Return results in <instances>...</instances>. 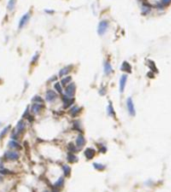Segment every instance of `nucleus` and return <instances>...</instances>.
<instances>
[{
	"label": "nucleus",
	"mask_w": 171,
	"mask_h": 192,
	"mask_svg": "<svg viewBox=\"0 0 171 192\" xmlns=\"http://www.w3.org/2000/svg\"><path fill=\"white\" fill-rule=\"evenodd\" d=\"M10 125H8V126H5L2 130H1V132H0V139H2V138H4L6 135H7V133H8V131L10 130Z\"/></svg>",
	"instance_id": "20"
},
{
	"label": "nucleus",
	"mask_w": 171,
	"mask_h": 192,
	"mask_svg": "<svg viewBox=\"0 0 171 192\" xmlns=\"http://www.w3.org/2000/svg\"><path fill=\"white\" fill-rule=\"evenodd\" d=\"M100 94H101V95H103V94H105V89H104V88H103V89H102V90L100 91Z\"/></svg>",
	"instance_id": "38"
},
{
	"label": "nucleus",
	"mask_w": 171,
	"mask_h": 192,
	"mask_svg": "<svg viewBox=\"0 0 171 192\" xmlns=\"http://www.w3.org/2000/svg\"><path fill=\"white\" fill-rule=\"evenodd\" d=\"M71 80H72V78H71V76H64L62 79H61V81H60V83H61V85L62 86H66V85H68L70 82H71Z\"/></svg>",
	"instance_id": "19"
},
{
	"label": "nucleus",
	"mask_w": 171,
	"mask_h": 192,
	"mask_svg": "<svg viewBox=\"0 0 171 192\" xmlns=\"http://www.w3.org/2000/svg\"><path fill=\"white\" fill-rule=\"evenodd\" d=\"M76 91V85L74 83H69L65 86V95L68 97H74V94Z\"/></svg>",
	"instance_id": "2"
},
{
	"label": "nucleus",
	"mask_w": 171,
	"mask_h": 192,
	"mask_svg": "<svg viewBox=\"0 0 171 192\" xmlns=\"http://www.w3.org/2000/svg\"><path fill=\"white\" fill-rule=\"evenodd\" d=\"M108 22L106 21V20H102V21H100L99 22V24H98V28H97V31H98V34L99 35H103L105 32H106V30H107V28H108Z\"/></svg>",
	"instance_id": "5"
},
{
	"label": "nucleus",
	"mask_w": 171,
	"mask_h": 192,
	"mask_svg": "<svg viewBox=\"0 0 171 192\" xmlns=\"http://www.w3.org/2000/svg\"><path fill=\"white\" fill-rule=\"evenodd\" d=\"M73 128L75 130L79 131V132H82V128H81V123L79 120H75L74 122H73Z\"/></svg>",
	"instance_id": "22"
},
{
	"label": "nucleus",
	"mask_w": 171,
	"mask_h": 192,
	"mask_svg": "<svg viewBox=\"0 0 171 192\" xmlns=\"http://www.w3.org/2000/svg\"><path fill=\"white\" fill-rule=\"evenodd\" d=\"M0 181H2V178H1V176H0Z\"/></svg>",
	"instance_id": "39"
},
{
	"label": "nucleus",
	"mask_w": 171,
	"mask_h": 192,
	"mask_svg": "<svg viewBox=\"0 0 171 192\" xmlns=\"http://www.w3.org/2000/svg\"><path fill=\"white\" fill-rule=\"evenodd\" d=\"M126 81H127V75H122L121 77H120V81H119V90H120V92L122 93L124 91V88H125V85H126Z\"/></svg>",
	"instance_id": "12"
},
{
	"label": "nucleus",
	"mask_w": 171,
	"mask_h": 192,
	"mask_svg": "<svg viewBox=\"0 0 171 192\" xmlns=\"http://www.w3.org/2000/svg\"><path fill=\"white\" fill-rule=\"evenodd\" d=\"M80 111H81V108H80L79 106H77V105H73V106L70 108L69 113H70V115H71V116L75 117L76 115H78V114L80 113Z\"/></svg>",
	"instance_id": "13"
},
{
	"label": "nucleus",
	"mask_w": 171,
	"mask_h": 192,
	"mask_svg": "<svg viewBox=\"0 0 171 192\" xmlns=\"http://www.w3.org/2000/svg\"><path fill=\"white\" fill-rule=\"evenodd\" d=\"M44 192H51V191H44Z\"/></svg>",
	"instance_id": "40"
},
{
	"label": "nucleus",
	"mask_w": 171,
	"mask_h": 192,
	"mask_svg": "<svg viewBox=\"0 0 171 192\" xmlns=\"http://www.w3.org/2000/svg\"><path fill=\"white\" fill-rule=\"evenodd\" d=\"M85 142H86V140H85L84 136H83L82 134H79V135L77 136L76 140H75V145H76L77 149H81V148L85 145Z\"/></svg>",
	"instance_id": "7"
},
{
	"label": "nucleus",
	"mask_w": 171,
	"mask_h": 192,
	"mask_svg": "<svg viewBox=\"0 0 171 192\" xmlns=\"http://www.w3.org/2000/svg\"><path fill=\"white\" fill-rule=\"evenodd\" d=\"M121 70L124 71V72H127V73H130V72H131V65L128 62L124 61L123 63H122V65H121Z\"/></svg>",
	"instance_id": "16"
},
{
	"label": "nucleus",
	"mask_w": 171,
	"mask_h": 192,
	"mask_svg": "<svg viewBox=\"0 0 171 192\" xmlns=\"http://www.w3.org/2000/svg\"><path fill=\"white\" fill-rule=\"evenodd\" d=\"M93 166L96 168L97 170H103L104 168H105V166H104V165L99 164V163H94V164H93Z\"/></svg>",
	"instance_id": "31"
},
{
	"label": "nucleus",
	"mask_w": 171,
	"mask_h": 192,
	"mask_svg": "<svg viewBox=\"0 0 171 192\" xmlns=\"http://www.w3.org/2000/svg\"><path fill=\"white\" fill-rule=\"evenodd\" d=\"M148 63H149V64H148V65H149V67H150V68H151L154 72H157V69H156V67L154 66V63H153L151 60H149V61H148Z\"/></svg>",
	"instance_id": "33"
},
{
	"label": "nucleus",
	"mask_w": 171,
	"mask_h": 192,
	"mask_svg": "<svg viewBox=\"0 0 171 192\" xmlns=\"http://www.w3.org/2000/svg\"><path fill=\"white\" fill-rule=\"evenodd\" d=\"M18 136H19V134L17 133V131L15 130V128L12 130V132H11V134H10V137L13 139V140H16L17 138H18Z\"/></svg>",
	"instance_id": "30"
},
{
	"label": "nucleus",
	"mask_w": 171,
	"mask_h": 192,
	"mask_svg": "<svg viewBox=\"0 0 171 192\" xmlns=\"http://www.w3.org/2000/svg\"><path fill=\"white\" fill-rule=\"evenodd\" d=\"M26 119L28 120L29 122H33V120H34V117H33V116H32V114L30 113V114H29V115H28V116L26 117Z\"/></svg>",
	"instance_id": "35"
},
{
	"label": "nucleus",
	"mask_w": 171,
	"mask_h": 192,
	"mask_svg": "<svg viewBox=\"0 0 171 192\" xmlns=\"http://www.w3.org/2000/svg\"><path fill=\"white\" fill-rule=\"evenodd\" d=\"M84 155H85V157L88 159V160H90V159H92L93 157H94V155H95V150L93 149V148H86L85 149V151H84Z\"/></svg>",
	"instance_id": "14"
},
{
	"label": "nucleus",
	"mask_w": 171,
	"mask_h": 192,
	"mask_svg": "<svg viewBox=\"0 0 171 192\" xmlns=\"http://www.w3.org/2000/svg\"><path fill=\"white\" fill-rule=\"evenodd\" d=\"M63 173H64V176H69L70 173H71V168L68 166V165H63Z\"/></svg>",
	"instance_id": "26"
},
{
	"label": "nucleus",
	"mask_w": 171,
	"mask_h": 192,
	"mask_svg": "<svg viewBox=\"0 0 171 192\" xmlns=\"http://www.w3.org/2000/svg\"><path fill=\"white\" fill-rule=\"evenodd\" d=\"M0 125H1V122H0Z\"/></svg>",
	"instance_id": "41"
},
{
	"label": "nucleus",
	"mask_w": 171,
	"mask_h": 192,
	"mask_svg": "<svg viewBox=\"0 0 171 192\" xmlns=\"http://www.w3.org/2000/svg\"><path fill=\"white\" fill-rule=\"evenodd\" d=\"M29 114H30V112H29V107H27V108H26V110H25V112H24V113H23V115H22V118H26Z\"/></svg>",
	"instance_id": "34"
},
{
	"label": "nucleus",
	"mask_w": 171,
	"mask_h": 192,
	"mask_svg": "<svg viewBox=\"0 0 171 192\" xmlns=\"http://www.w3.org/2000/svg\"><path fill=\"white\" fill-rule=\"evenodd\" d=\"M25 128H26V125H25V122L24 120H19L16 124V127H15V130L17 131V133L20 135L22 134L24 131H25Z\"/></svg>",
	"instance_id": "8"
},
{
	"label": "nucleus",
	"mask_w": 171,
	"mask_h": 192,
	"mask_svg": "<svg viewBox=\"0 0 171 192\" xmlns=\"http://www.w3.org/2000/svg\"><path fill=\"white\" fill-rule=\"evenodd\" d=\"M57 78H58V77H57L56 75H54L53 77H51V78L49 79V82H51V81H56V80H57Z\"/></svg>",
	"instance_id": "37"
},
{
	"label": "nucleus",
	"mask_w": 171,
	"mask_h": 192,
	"mask_svg": "<svg viewBox=\"0 0 171 192\" xmlns=\"http://www.w3.org/2000/svg\"><path fill=\"white\" fill-rule=\"evenodd\" d=\"M107 114H108L109 116H112V117H114V116H115V111H114L113 106H112V104H111V103H109V104H108V107H107Z\"/></svg>",
	"instance_id": "23"
},
{
	"label": "nucleus",
	"mask_w": 171,
	"mask_h": 192,
	"mask_svg": "<svg viewBox=\"0 0 171 192\" xmlns=\"http://www.w3.org/2000/svg\"><path fill=\"white\" fill-rule=\"evenodd\" d=\"M62 101H63V107L64 108H68L71 107L72 104H74V97H68L65 94L62 96Z\"/></svg>",
	"instance_id": "6"
},
{
	"label": "nucleus",
	"mask_w": 171,
	"mask_h": 192,
	"mask_svg": "<svg viewBox=\"0 0 171 192\" xmlns=\"http://www.w3.org/2000/svg\"><path fill=\"white\" fill-rule=\"evenodd\" d=\"M72 70V65H67V66H64L63 68L60 69L59 71V76L60 77H64L66 75H68Z\"/></svg>",
	"instance_id": "11"
},
{
	"label": "nucleus",
	"mask_w": 171,
	"mask_h": 192,
	"mask_svg": "<svg viewBox=\"0 0 171 192\" xmlns=\"http://www.w3.org/2000/svg\"><path fill=\"white\" fill-rule=\"evenodd\" d=\"M126 105H127V109H128V112L130 115L134 116L135 115V108H134V104H133V101H132V98H128L127 101H126Z\"/></svg>",
	"instance_id": "10"
},
{
	"label": "nucleus",
	"mask_w": 171,
	"mask_h": 192,
	"mask_svg": "<svg viewBox=\"0 0 171 192\" xmlns=\"http://www.w3.org/2000/svg\"><path fill=\"white\" fill-rule=\"evenodd\" d=\"M32 102H35V103H40V104H43V103H44L43 99L40 97V96H38V95H35V97L32 99Z\"/></svg>",
	"instance_id": "29"
},
{
	"label": "nucleus",
	"mask_w": 171,
	"mask_h": 192,
	"mask_svg": "<svg viewBox=\"0 0 171 192\" xmlns=\"http://www.w3.org/2000/svg\"><path fill=\"white\" fill-rule=\"evenodd\" d=\"M15 4H16V0H9L8 1V4H7V8L9 11H13L14 7H15Z\"/></svg>",
	"instance_id": "25"
},
{
	"label": "nucleus",
	"mask_w": 171,
	"mask_h": 192,
	"mask_svg": "<svg viewBox=\"0 0 171 192\" xmlns=\"http://www.w3.org/2000/svg\"><path fill=\"white\" fill-rule=\"evenodd\" d=\"M53 87H54V89L56 90V92L57 93H59V94H62V92H63V89H62V85H61V83L60 82H56V83H54V85H53Z\"/></svg>",
	"instance_id": "21"
},
{
	"label": "nucleus",
	"mask_w": 171,
	"mask_h": 192,
	"mask_svg": "<svg viewBox=\"0 0 171 192\" xmlns=\"http://www.w3.org/2000/svg\"><path fill=\"white\" fill-rule=\"evenodd\" d=\"M19 157H20V155L16 150H8L4 154V158L6 160H10V161H16L19 159Z\"/></svg>",
	"instance_id": "1"
},
{
	"label": "nucleus",
	"mask_w": 171,
	"mask_h": 192,
	"mask_svg": "<svg viewBox=\"0 0 171 192\" xmlns=\"http://www.w3.org/2000/svg\"><path fill=\"white\" fill-rule=\"evenodd\" d=\"M141 10H142V13H143V14H147V13L150 11V6L147 5V4H143Z\"/></svg>",
	"instance_id": "28"
},
{
	"label": "nucleus",
	"mask_w": 171,
	"mask_h": 192,
	"mask_svg": "<svg viewBox=\"0 0 171 192\" xmlns=\"http://www.w3.org/2000/svg\"><path fill=\"white\" fill-rule=\"evenodd\" d=\"M104 72H105L106 75H109V74L112 73V66H111V64H110L109 62H107V61L104 63Z\"/></svg>",
	"instance_id": "17"
},
{
	"label": "nucleus",
	"mask_w": 171,
	"mask_h": 192,
	"mask_svg": "<svg viewBox=\"0 0 171 192\" xmlns=\"http://www.w3.org/2000/svg\"><path fill=\"white\" fill-rule=\"evenodd\" d=\"M64 185V178L63 177H59V179L54 183V187L56 188H60Z\"/></svg>",
	"instance_id": "24"
},
{
	"label": "nucleus",
	"mask_w": 171,
	"mask_h": 192,
	"mask_svg": "<svg viewBox=\"0 0 171 192\" xmlns=\"http://www.w3.org/2000/svg\"><path fill=\"white\" fill-rule=\"evenodd\" d=\"M8 147L11 148V149H14V150H20L21 149V146L19 145V143L16 140H13V139L8 142Z\"/></svg>",
	"instance_id": "15"
},
{
	"label": "nucleus",
	"mask_w": 171,
	"mask_h": 192,
	"mask_svg": "<svg viewBox=\"0 0 171 192\" xmlns=\"http://www.w3.org/2000/svg\"><path fill=\"white\" fill-rule=\"evenodd\" d=\"M68 149H69V152H72V153H75L77 151V147L75 144H73V143H69V145H68Z\"/></svg>",
	"instance_id": "27"
},
{
	"label": "nucleus",
	"mask_w": 171,
	"mask_h": 192,
	"mask_svg": "<svg viewBox=\"0 0 171 192\" xmlns=\"http://www.w3.org/2000/svg\"><path fill=\"white\" fill-rule=\"evenodd\" d=\"M38 58H39V53H38V52H36V53L34 54V56H33V58L31 59V63H32V64H34V63H36V61L38 60Z\"/></svg>",
	"instance_id": "32"
},
{
	"label": "nucleus",
	"mask_w": 171,
	"mask_h": 192,
	"mask_svg": "<svg viewBox=\"0 0 171 192\" xmlns=\"http://www.w3.org/2000/svg\"><path fill=\"white\" fill-rule=\"evenodd\" d=\"M67 160H68V162H76L78 160V158H77V156L74 153L68 152V154H67Z\"/></svg>",
	"instance_id": "18"
},
{
	"label": "nucleus",
	"mask_w": 171,
	"mask_h": 192,
	"mask_svg": "<svg viewBox=\"0 0 171 192\" xmlns=\"http://www.w3.org/2000/svg\"><path fill=\"white\" fill-rule=\"evenodd\" d=\"M42 108H43V104L33 102V104H31V106H30L29 109H30V113H31V114L37 115V114H39V113L41 112Z\"/></svg>",
	"instance_id": "4"
},
{
	"label": "nucleus",
	"mask_w": 171,
	"mask_h": 192,
	"mask_svg": "<svg viewBox=\"0 0 171 192\" xmlns=\"http://www.w3.org/2000/svg\"><path fill=\"white\" fill-rule=\"evenodd\" d=\"M58 97V95H57V92H55L54 90H47L46 91V94H45V99L47 102H49V103H52L55 101V99Z\"/></svg>",
	"instance_id": "3"
},
{
	"label": "nucleus",
	"mask_w": 171,
	"mask_h": 192,
	"mask_svg": "<svg viewBox=\"0 0 171 192\" xmlns=\"http://www.w3.org/2000/svg\"><path fill=\"white\" fill-rule=\"evenodd\" d=\"M99 151H100L101 153H104V152L106 151V147H104V146H101V147L99 148Z\"/></svg>",
	"instance_id": "36"
},
{
	"label": "nucleus",
	"mask_w": 171,
	"mask_h": 192,
	"mask_svg": "<svg viewBox=\"0 0 171 192\" xmlns=\"http://www.w3.org/2000/svg\"><path fill=\"white\" fill-rule=\"evenodd\" d=\"M29 19H30V13H25V14H24L21 17V19L19 20V28L21 29V28H23L24 26H25L26 24L28 23Z\"/></svg>",
	"instance_id": "9"
}]
</instances>
